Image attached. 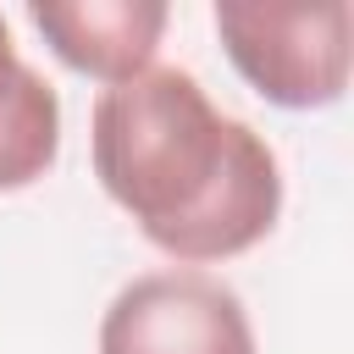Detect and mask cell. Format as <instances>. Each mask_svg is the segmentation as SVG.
Segmentation results:
<instances>
[{"label": "cell", "mask_w": 354, "mask_h": 354, "mask_svg": "<svg viewBox=\"0 0 354 354\" xmlns=\"http://www.w3.org/2000/svg\"><path fill=\"white\" fill-rule=\"evenodd\" d=\"M94 177L177 266L254 249L282 216V160L249 122L216 111L183 66H149L100 88L88 111Z\"/></svg>", "instance_id": "6da1fadb"}, {"label": "cell", "mask_w": 354, "mask_h": 354, "mask_svg": "<svg viewBox=\"0 0 354 354\" xmlns=\"http://www.w3.org/2000/svg\"><path fill=\"white\" fill-rule=\"evenodd\" d=\"M210 17H216L227 61L260 100L282 111H321L343 100L348 61H354L348 0H315V6L216 0Z\"/></svg>", "instance_id": "7a4b0ae2"}, {"label": "cell", "mask_w": 354, "mask_h": 354, "mask_svg": "<svg viewBox=\"0 0 354 354\" xmlns=\"http://www.w3.org/2000/svg\"><path fill=\"white\" fill-rule=\"evenodd\" d=\"M100 354H254V321L216 271L166 266L116 288L100 315Z\"/></svg>", "instance_id": "3957f363"}, {"label": "cell", "mask_w": 354, "mask_h": 354, "mask_svg": "<svg viewBox=\"0 0 354 354\" xmlns=\"http://www.w3.org/2000/svg\"><path fill=\"white\" fill-rule=\"evenodd\" d=\"M28 22L72 72L111 88L155 66L171 11L160 0H33Z\"/></svg>", "instance_id": "277c9868"}, {"label": "cell", "mask_w": 354, "mask_h": 354, "mask_svg": "<svg viewBox=\"0 0 354 354\" xmlns=\"http://www.w3.org/2000/svg\"><path fill=\"white\" fill-rule=\"evenodd\" d=\"M61 155V100L39 66L11 44V22L0 17V194L33 188Z\"/></svg>", "instance_id": "5b68a950"}]
</instances>
